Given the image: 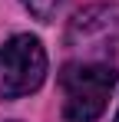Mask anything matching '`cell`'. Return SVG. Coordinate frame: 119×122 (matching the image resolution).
Here are the masks:
<instances>
[{"label":"cell","instance_id":"1","mask_svg":"<svg viewBox=\"0 0 119 122\" xmlns=\"http://www.w3.org/2000/svg\"><path fill=\"white\" fill-rule=\"evenodd\" d=\"M116 69L99 60L66 63L60 73L63 89V119L66 122H96L106 112V102L116 86Z\"/></svg>","mask_w":119,"mask_h":122},{"label":"cell","instance_id":"4","mask_svg":"<svg viewBox=\"0 0 119 122\" xmlns=\"http://www.w3.org/2000/svg\"><path fill=\"white\" fill-rule=\"evenodd\" d=\"M23 7L37 17V20H50L53 13H56V7H60V0H23Z\"/></svg>","mask_w":119,"mask_h":122},{"label":"cell","instance_id":"2","mask_svg":"<svg viewBox=\"0 0 119 122\" xmlns=\"http://www.w3.org/2000/svg\"><path fill=\"white\" fill-rule=\"evenodd\" d=\"M46 79V50L37 36L20 33L0 46V99L37 92Z\"/></svg>","mask_w":119,"mask_h":122},{"label":"cell","instance_id":"5","mask_svg":"<svg viewBox=\"0 0 119 122\" xmlns=\"http://www.w3.org/2000/svg\"><path fill=\"white\" fill-rule=\"evenodd\" d=\"M113 122H119V112H116V119H113Z\"/></svg>","mask_w":119,"mask_h":122},{"label":"cell","instance_id":"3","mask_svg":"<svg viewBox=\"0 0 119 122\" xmlns=\"http://www.w3.org/2000/svg\"><path fill=\"white\" fill-rule=\"evenodd\" d=\"M66 46L83 60H99L119 53V7L116 3H93L79 10L66 26Z\"/></svg>","mask_w":119,"mask_h":122}]
</instances>
